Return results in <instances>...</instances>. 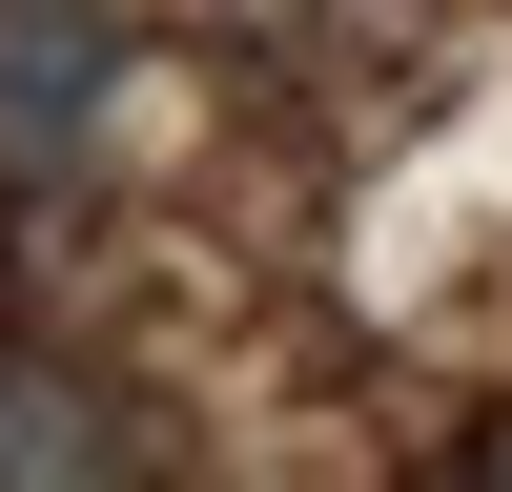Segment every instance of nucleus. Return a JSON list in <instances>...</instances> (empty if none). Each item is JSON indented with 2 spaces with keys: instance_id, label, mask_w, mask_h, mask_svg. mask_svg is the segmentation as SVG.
Returning a JSON list of instances; mask_svg holds the SVG:
<instances>
[{
  "instance_id": "f257e3e1",
  "label": "nucleus",
  "mask_w": 512,
  "mask_h": 492,
  "mask_svg": "<svg viewBox=\"0 0 512 492\" xmlns=\"http://www.w3.org/2000/svg\"><path fill=\"white\" fill-rule=\"evenodd\" d=\"M123 123V21L103 0H0V185H62Z\"/></svg>"
},
{
  "instance_id": "f03ea898",
  "label": "nucleus",
  "mask_w": 512,
  "mask_h": 492,
  "mask_svg": "<svg viewBox=\"0 0 512 492\" xmlns=\"http://www.w3.org/2000/svg\"><path fill=\"white\" fill-rule=\"evenodd\" d=\"M144 390L123 369H62V349H0V492H103V472H144Z\"/></svg>"
}]
</instances>
